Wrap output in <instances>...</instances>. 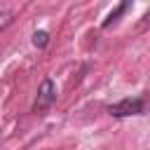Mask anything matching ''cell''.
<instances>
[{"label":"cell","mask_w":150,"mask_h":150,"mask_svg":"<svg viewBox=\"0 0 150 150\" xmlns=\"http://www.w3.org/2000/svg\"><path fill=\"white\" fill-rule=\"evenodd\" d=\"M56 98V84L52 80H45L38 89V101H35V110H42L47 105H52V101Z\"/></svg>","instance_id":"obj_2"},{"label":"cell","mask_w":150,"mask_h":150,"mask_svg":"<svg viewBox=\"0 0 150 150\" xmlns=\"http://www.w3.org/2000/svg\"><path fill=\"white\" fill-rule=\"evenodd\" d=\"M145 19H148V21H150V9H148V12H145Z\"/></svg>","instance_id":"obj_5"},{"label":"cell","mask_w":150,"mask_h":150,"mask_svg":"<svg viewBox=\"0 0 150 150\" xmlns=\"http://www.w3.org/2000/svg\"><path fill=\"white\" fill-rule=\"evenodd\" d=\"M47 40H49V35H47L45 30H38V33L33 35V42H35L38 47H45V45H47Z\"/></svg>","instance_id":"obj_4"},{"label":"cell","mask_w":150,"mask_h":150,"mask_svg":"<svg viewBox=\"0 0 150 150\" xmlns=\"http://www.w3.org/2000/svg\"><path fill=\"white\" fill-rule=\"evenodd\" d=\"M124 9H127V2H122V5L117 7V9H112V12L108 14V19L103 21V26H110V23H112V21H115V19H117V16H120V14L124 12Z\"/></svg>","instance_id":"obj_3"},{"label":"cell","mask_w":150,"mask_h":150,"mask_svg":"<svg viewBox=\"0 0 150 150\" xmlns=\"http://www.w3.org/2000/svg\"><path fill=\"white\" fill-rule=\"evenodd\" d=\"M108 112L115 115V117L138 115V112H143V101H141V98H122L120 103H112V105L108 108Z\"/></svg>","instance_id":"obj_1"}]
</instances>
